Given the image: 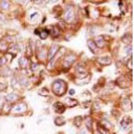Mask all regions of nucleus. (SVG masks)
<instances>
[{"label":"nucleus","instance_id":"nucleus-11","mask_svg":"<svg viewBox=\"0 0 134 134\" xmlns=\"http://www.w3.org/2000/svg\"><path fill=\"white\" fill-rule=\"evenodd\" d=\"M66 103L67 104L69 107H74L75 105H77V104L78 103H77V101L75 100L74 99L66 98Z\"/></svg>","mask_w":134,"mask_h":134},{"label":"nucleus","instance_id":"nucleus-16","mask_svg":"<svg viewBox=\"0 0 134 134\" xmlns=\"http://www.w3.org/2000/svg\"><path fill=\"white\" fill-rule=\"evenodd\" d=\"M7 46L5 42H0V50H1V51H5V50H7Z\"/></svg>","mask_w":134,"mask_h":134},{"label":"nucleus","instance_id":"nucleus-15","mask_svg":"<svg viewBox=\"0 0 134 134\" xmlns=\"http://www.w3.org/2000/svg\"><path fill=\"white\" fill-rule=\"evenodd\" d=\"M17 97H18V96L14 95V94H9L6 96V100L8 101H12L15 100V99L17 98Z\"/></svg>","mask_w":134,"mask_h":134},{"label":"nucleus","instance_id":"nucleus-5","mask_svg":"<svg viewBox=\"0 0 134 134\" xmlns=\"http://www.w3.org/2000/svg\"><path fill=\"white\" fill-rule=\"evenodd\" d=\"M74 17V11L72 7H68V9L66 11V14H65V20L66 21L70 22L73 19Z\"/></svg>","mask_w":134,"mask_h":134},{"label":"nucleus","instance_id":"nucleus-6","mask_svg":"<svg viewBox=\"0 0 134 134\" xmlns=\"http://www.w3.org/2000/svg\"><path fill=\"white\" fill-rule=\"evenodd\" d=\"M58 49L59 48L57 45H53V46L50 48V50H49V52H48V58L49 60H50L51 58L54 57V56L56 55V54L57 53Z\"/></svg>","mask_w":134,"mask_h":134},{"label":"nucleus","instance_id":"nucleus-4","mask_svg":"<svg viewBox=\"0 0 134 134\" xmlns=\"http://www.w3.org/2000/svg\"><path fill=\"white\" fill-rule=\"evenodd\" d=\"M54 110L57 113H63L65 111V106L64 104L56 102L54 105Z\"/></svg>","mask_w":134,"mask_h":134},{"label":"nucleus","instance_id":"nucleus-18","mask_svg":"<svg viewBox=\"0 0 134 134\" xmlns=\"http://www.w3.org/2000/svg\"><path fill=\"white\" fill-rule=\"evenodd\" d=\"M5 87H6V85L5 84L0 82V91H4L5 89Z\"/></svg>","mask_w":134,"mask_h":134},{"label":"nucleus","instance_id":"nucleus-13","mask_svg":"<svg viewBox=\"0 0 134 134\" xmlns=\"http://www.w3.org/2000/svg\"><path fill=\"white\" fill-rule=\"evenodd\" d=\"M48 34H49V31L46 30V29H44L40 33H39V35L41 37L42 39H45L48 36Z\"/></svg>","mask_w":134,"mask_h":134},{"label":"nucleus","instance_id":"nucleus-7","mask_svg":"<svg viewBox=\"0 0 134 134\" xmlns=\"http://www.w3.org/2000/svg\"><path fill=\"white\" fill-rule=\"evenodd\" d=\"M88 46L89 47L90 50L93 52V53H96V52L98 51V47L96 46V45L95 44V42L92 41V40H88L87 42Z\"/></svg>","mask_w":134,"mask_h":134},{"label":"nucleus","instance_id":"nucleus-19","mask_svg":"<svg viewBox=\"0 0 134 134\" xmlns=\"http://www.w3.org/2000/svg\"><path fill=\"white\" fill-rule=\"evenodd\" d=\"M4 63H5V60L4 58H0V66H2Z\"/></svg>","mask_w":134,"mask_h":134},{"label":"nucleus","instance_id":"nucleus-8","mask_svg":"<svg viewBox=\"0 0 134 134\" xmlns=\"http://www.w3.org/2000/svg\"><path fill=\"white\" fill-rule=\"evenodd\" d=\"M95 43L97 47H103L104 46V45L105 44V41L103 37L100 36L96 38Z\"/></svg>","mask_w":134,"mask_h":134},{"label":"nucleus","instance_id":"nucleus-2","mask_svg":"<svg viewBox=\"0 0 134 134\" xmlns=\"http://www.w3.org/2000/svg\"><path fill=\"white\" fill-rule=\"evenodd\" d=\"M76 73H77V76L79 79H83L85 78L87 75V72L84 69L83 66H78L76 68Z\"/></svg>","mask_w":134,"mask_h":134},{"label":"nucleus","instance_id":"nucleus-17","mask_svg":"<svg viewBox=\"0 0 134 134\" xmlns=\"http://www.w3.org/2000/svg\"><path fill=\"white\" fill-rule=\"evenodd\" d=\"M20 60L23 62L22 64H20L21 66H23V68H24V66H26L28 65V60L26 58H21L20 59Z\"/></svg>","mask_w":134,"mask_h":134},{"label":"nucleus","instance_id":"nucleus-20","mask_svg":"<svg viewBox=\"0 0 134 134\" xmlns=\"http://www.w3.org/2000/svg\"><path fill=\"white\" fill-rule=\"evenodd\" d=\"M75 91H74L73 89H70V91H69L70 95H74V94H75Z\"/></svg>","mask_w":134,"mask_h":134},{"label":"nucleus","instance_id":"nucleus-10","mask_svg":"<svg viewBox=\"0 0 134 134\" xmlns=\"http://www.w3.org/2000/svg\"><path fill=\"white\" fill-rule=\"evenodd\" d=\"M99 63L102 64V65H109L111 64V59L109 58V57L105 56V57H102L99 58L98 59Z\"/></svg>","mask_w":134,"mask_h":134},{"label":"nucleus","instance_id":"nucleus-12","mask_svg":"<svg viewBox=\"0 0 134 134\" xmlns=\"http://www.w3.org/2000/svg\"><path fill=\"white\" fill-rule=\"evenodd\" d=\"M65 120L63 117H56L55 119V123L56 125H58V126H61V125H63L64 124H65Z\"/></svg>","mask_w":134,"mask_h":134},{"label":"nucleus","instance_id":"nucleus-3","mask_svg":"<svg viewBox=\"0 0 134 134\" xmlns=\"http://www.w3.org/2000/svg\"><path fill=\"white\" fill-rule=\"evenodd\" d=\"M117 84L121 88H127L129 87L128 80H127L126 77L125 76H121L117 79Z\"/></svg>","mask_w":134,"mask_h":134},{"label":"nucleus","instance_id":"nucleus-14","mask_svg":"<svg viewBox=\"0 0 134 134\" xmlns=\"http://www.w3.org/2000/svg\"><path fill=\"white\" fill-rule=\"evenodd\" d=\"M129 123H131V120H129V117L128 120H125V119H123V121L121 122L122 127L124 129H126L128 127L129 125Z\"/></svg>","mask_w":134,"mask_h":134},{"label":"nucleus","instance_id":"nucleus-9","mask_svg":"<svg viewBox=\"0 0 134 134\" xmlns=\"http://www.w3.org/2000/svg\"><path fill=\"white\" fill-rule=\"evenodd\" d=\"M74 60H75V58L72 56H68L67 57H66L64 62V65L68 67V66H71V64L73 63Z\"/></svg>","mask_w":134,"mask_h":134},{"label":"nucleus","instance_id":"nucleus-1","mask_svg":"<svg viewBox=\"0 0 134 134\" xmlns=\"http://www.w3.org/2000/svg\"><path fill=\"white\" fill-rule=\"evenodd\" d=\"M67 85L63 80H56L52 84V91L57 96H62L66 93Z\"/></svg>","mask_w":134,"mask_h":134}]
</instances>
